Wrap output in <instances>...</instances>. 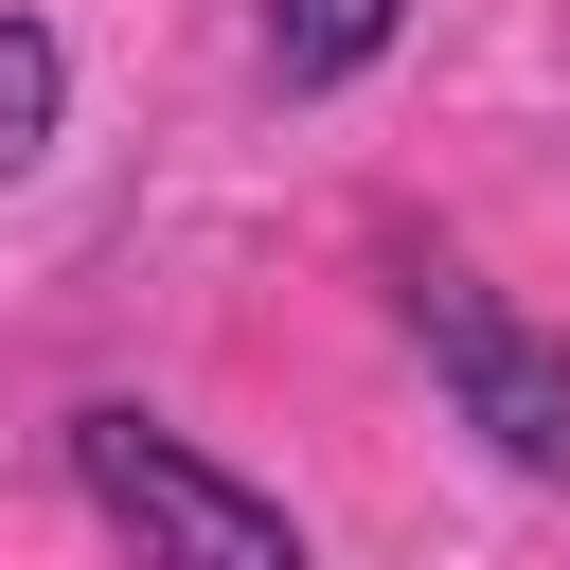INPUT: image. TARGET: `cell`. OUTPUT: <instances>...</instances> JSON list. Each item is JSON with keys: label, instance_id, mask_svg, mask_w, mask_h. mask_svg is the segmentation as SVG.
<instances>
[{"label": "cell", "instance_id": "1", "mask_svg": "<svg viewBox=\"0 0 570 570\" xmlns=\"http://www.w3.org/2000/svg\"><path fill=\"white\" fill-rule=\"evenodd\" d=\"M71 481H89V517L142 552V570H303V517L285 499H249L214 445H178L160 410H71Z\"/></svg>", "mask_w": 570, "mask_h": 570}, {"label": "cell", "instance_id": "2", "mask_svg": "<svg viewBox=\"0 0 570 570\" xmlns=\"http://www.w3.org/2000/svg\"><path fill=\"white\" fill-rule=\"evenodd\" d=\"M392 303H410V338H428V374L463 392V428L499 445V463H534V481H570V356L463 267V249H392Z\"/></svg>", "mask_w": 570, "mask_h": 570}, {"label": "cell", "instance_id": "4", "mask_svg": "<svg viewBox=\"0 0 570 570\" xmlns=\"http://www.w3.org/2000/svg\"><path fill=\"white\" fill-rule=\"evenodd\" d=\"M53 107H71V53H53L36 18H0V178L53 142Z\"/></svg>", "mask_w": 570, "mask_h": 570}, {"label": "cell", "instance_id": "3", "mask_svg": "<svg viewBox=\"0 0 570 570\" xmlns=\"http://www.w3.org/2000/svg\"><path fill=\"white\" fill-rule=\"evenodd\" d=\"M392 18H410V0H267V71H285V89H356V71L392 53Z\"/></svg>", "mask_w": 570, "mask_h": 570}]
</instances>
